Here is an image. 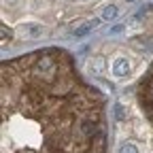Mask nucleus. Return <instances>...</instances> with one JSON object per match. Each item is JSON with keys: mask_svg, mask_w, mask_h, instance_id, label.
Here are the masks:
<instances>
[{"mask_svg": "<svg viewBox=\"0 0 153 153\" xmlns=\"http://www.w3.org/2000/svg\"><path fill=\"white\" fill-rule=\"evenodd\" d=\"M81 132L85 134V136H91V134H96V123H91V121H85V123L81 126Z\"/></svg>", "mask_w": 153, "mask_h": 153, "instance_id": "10", "label": "nucleus"}, {"mask_svg": "<svg viewBox=\"0 0 153 153\" xmlns=\"http://www.w3.org/2000/svg\"><path fill=\"white\" fill-rule=\"evenodd\" d=\"M17 34L22 38H41L45 34V28L41 24H34V22H28V24H22L17 26Z\"/></svg>", "mask_w": 153, "mask_h": 153, "instance_id": "3", "label": "nucleus"}, {"mask_svg": "<svg viewBox=\"0 0 153 153\" xmlns=\"http://www.w3.org/2000/svg\"><path fill=\"white\" fill-rule=\"evenodd\" d=\"M119 153H138V147L134 145V143H121L119 145Z\"/></svg>", "mask_w": 153, "mask_h": 153, "instance_id": "9", "label": "nucleus"}, {"mask_svg": "<svg viewBox=\"0 0 153 153\" xmlns=\"http://www.w3.org/2000/svg\"><path fill=\"white\" fill-rule=\"evenodd\" d=\"M87 70H89V74H94V76H102L104 70H106V60H104L102 55H94V57H89Z\"/></svg>", "mask_w": 153, "mask_h": 153, "instance_id": "4", "label": "nucleus"}, {"mask_svg": "<svg viewBox=\"0 0 153 153\" xmlns=\"http://www.w3.org/2000/svg\"><path fill=\"white\" fill-rule=\"evenodd\" d=\"M151 98H153V87H151Z\"/></svg>", "mask_w": 153, "mask_h": 153, "instance_id": "13", "label": "nucleus"}, {"mask_svg": "<svg viewBox=\"0 0 153 153\" xmlns=\"http://www.w3.org/2000/svg\"><path fill=\"white\" fill-rule=\"evenodd\" d=\"M123 2H128V4H132V2H136V0H123Z\"/></svg>", "mask_w": 153, "mask_h": 153, "instance_id": "12", "label": "nucleus"}, {"mask_svg": "<svg viewBox=\"0 0 153 153\" xmlns=\"http://www.w3.org/2000/svg\"><path fill=\"white\" fill-rule=\"evenodd\" d=\"M0 32H2V43H9L11 38H13V30H11L9 26H2V28H0Z\"/></svg>", "mask_w": 153, "mask_h": 153, "instance_id": "11", "label": "nucleus"}, {"mask_svg": "<svg viewBox=\"0 0 153 153\" xmlns=\"http://www.w3.org/2000/svg\"><path fill=\"white\" fill-rule=\"evenodd\" d=\"M126 30H128V22L115 24V26L108 28V36H121V34H126Z\"/></svg>", "mask_w": 153, "mask_h": 153, "instance_id": "7", "label": "nucleus"}, {"mask_svg": "<svg viewBox=\"0 0 153 153\" xmlns=\"http://www.w3.org/2000/svg\"><path fill=\"white\" fill-rule=\"evenodd\" d=\"M51 66H53L51 57H41V60H36V70H49Z\"/></svg>", "mask_w": 153, "mask_h": 153, "instance_id": "8", "label": "nucleus"}, {"mask_svg": "<svg viewBox=\"0 0 153 153\" xmlns=\"http://www.w3.org/2000/svg\"><path fill=\"white\" fill-rule=\"evenodd\" d=\"M100 17L104 19V22H113V19H117V17H119V7L115 4V2H111V4H104V7H102V13H100Z\"/></svg>", "mask_w": 153, "mask_h": 153, "instance_id": "5", "label": "nucleus"}, {"mask_svg": "<svg viewBox=\"0 0 153 153\" xmlns=\"http://www.w3.org/2000/svg\"><path fill=\"white\" fill-rule=\"evenodd\" d=\"M111 72H113L115 79H126V76H130V72H132L130 60H128L126 55L115 57V62H113V66H111Z\"/></svg>", "mask_w": 153, "mask_h": 153, "instance_id": "1", "label": "nucleus"}, {"mask_svg": "<svg viewBox=\"0 0 153 153\" xmlns=\"http://www.w3.org/2000/svg\"><path fill=\"white\" fill-rule=\"evenodd\" d=\"M100 22H102V17H91V19H85L83 24L74 26V28L70 30V34H72V36H76V38H83V36H87L91 30L98 28V26H100Z\"/></svg>", "mask_w": 153, "mask_h": 153, "instance_id": "2", "label": "nucleus"}, {"mask_svg": "<svg viewBox=\"0 0 153 153\" xmlns=\"http://www.w3.org/2000/svg\"><path fill=\"white\" fill-rule=\"evenodd\" d=\"M113 115H115V119L117 121H126L128 119V113H126V106L121 104V102H117L113 106Z\"/></svg>", "mask_w": 153, "mask_h": 153, "instance_id": "6", "label": "nucleus"}]
</instances>
